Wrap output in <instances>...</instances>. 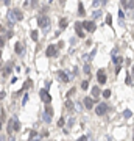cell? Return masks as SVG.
<instances>
[{"mask_svg": "<svg viewBox=\"0 0 134 141\" xmlns=\"http://www.w3.org/2000/svg\"><path fill=\"white\" fill-rule=\"evenodd\" d=\"M42 119H44L45 122H51V118L48 115H45V113H42Z\"/></svg>", "mask_w": 134, "mask_h": 141, "instance_id": "obj_31", "label": "cell"}, {"mask_svg": "<svg viewBox=\"0 0 134 141\" xmlns=\"http://www.w3.org/2000/svg\"><path fill=\"white\" fill-rule=\"evenodd\" d=\"M123 116H125L126 119H128V118H131V116H133V111H131V110H125V113H123Z\"/></svg>", "mask_w": 134, "mask_h": 141, "instance_id": "obj_33", "label": "cell"}, {"mask_svg": "<svg viewBox=\"0 0 134 141\" xmlns=\"http://www.w3.org/2000/svg\"><path fill=\"white\" fill-rule=\"evenodd\" d=\"M20 130V124H19V121L14 118V125H13V132H19Z\"/></svg>", "mask_w": 134, "mask_h": 141, "instance_id": "obj_22", "label": "cell"}, {"mask_svg": "<svg viewBox=\"0 0 134 141\" xmlns=\"http://www.w3.org/2000/svg\"><path fill=\"white\" fill-rule=\"evenodd\" d=\"M106 111H108V105H106V103H101V102H100L98 105H97V110H95V113H97L98 116H103Z\"/></svg>", "mask_w": 134, "mask_h": 141, "instance_id": "obj_6", "label": "cell"}, {"mask_svg": "<svg viewBox=\"0 0 134 141\" xmlns=\"http://www.w3.org/2000/svg\"><path fill=\"white\" fill-rule=\"evenodd\" d=\"M13 125H14V118H11V119L8 121V127H6V132H8V135H13Z\"/></svg>", "mask_w": 134, "mask_h": 141, "instance_id": "obj_12", "label": "cell"}, {"mask_svg": "<svg viewBox=\"0 0 134 141\" xmlns=\"http://www.w3.org/2000/svg\"><path fill=\"white\" fill-rule=\"evenodd\" d=\"M2 125H3V122H2V119H0V130H2Z\"/></svg>", "mask_w": 134, "mask_h": 141, "instance_id": "obj_48", "label": "cell"}, {"mask_svg": "<svg viewBox=\"0 0 134 141\" xmlns=\"http://www.w3.org/2000/svg\"><path fill=\"white\" fill-rule=\"evenodd\" d=\"M92 96H94V100L98 102V96H100V88L98 86H94L92 88Z\"/></svg>", "mask_w": 134, "mask_h": 141, "instance_id": "obj_13", "label": "cell"}, {"mask_svg": "<svg viewBox=\"0 0 134 141\" xmlns=\"http://www.w3.org/2000/svg\"><path fill=\"white\" fill-rule=\"evenodd\" d=\"M59 2H61V5H64V3H66L67 0H59Z\"/></svg>", "mask_w": 134, "mask_h": 141, "instance_id": "obj_45", "label": "cell"}, {"mask_svg": "<svg viewBox=\"0 0 134 141\" xmlns=\"http://www.w3.org/2000/svg\"><path fill=\"white\" fill-rule=\"evenodd\" d=\"M78 16H86V11H84V6H83V3H78Z\"/></svg>", "mask_w": 134, "mask_h": 141, "instance_id": "obj_17", "label": "cell"}, {"mask_svg": "<svg viewBox=\"0 0 134 141\" xmlns=\"http://www.w3.org/2000/svg\"><path fill=\"white\" fill-rule=\"evenodd\" d=\"M38 24H39L41 28L47 30L48 27H50V17H48V16H41V17L38 19Z\"/></svg>", "mask_w": 134, "mask_h": 141, "instance_id": "obj_2", "label": "cell"}, {"mask_svg": "<svg viewBox=\"0 0 134 141\" xmlns=\"http://www.w3.org/2000/svg\"><path fill=\"white\" fill-rule=\"evenodd\" d=\"M103 97H106V99L111 97V89H104V91H103Z\"/></svg>", "mask_w": 134, "mask_h": 141, "instance_id": "obj_35", "label": "cell"}, {"mask_svg": "<svg viewBox=\"0 0 134 141\" xmlns=\"http://www.w3.org/2000/svg\"><path fill=\"white\" fill-rule=\"evenodd\" d=\"M14 24H16L14 13H13V9H9V11H8V27H13Z\"/></svg>", "mask_w": 134, "mask_h": 141, "instance_id": "obj_10", "label": "cell"}, {"mask_svg": "<svg viewBox=\"0 0 134 141\" xmlns=\"http://www.w3.org/2000/svg\"><path fill=\"white\" fill-rule=\"evenodd\" d=\"M0 58H2V49H0Z\"/></svg>", "mask_w": 134, "mask_h": 141, "instance_id": "obj_49", "label": "cell"}, {"mask_svg": "<svg viewBox=\"0 0 134 141\" xmlns=\"http://www.w3.org/2000/svg\"><path fill=\"white\" fill-rule=\"evenodd\" d=\"M39 97H41L42 100H44L45 103H47V105H50V102H51V99H53V97L50 96V93H48V89H41V91H39Z\"/></svg>", "mask_w": 134, "mask_h": 141, "instance_id": "obj_1", "label": "cell"}, {"mask_svg": "<svg viewBox=\"0 0 134 141\" xmlns=\"http://www.w3.org/2000/svg\"><path fill=\"white\" fill-rule=\"evenodd\" d=\"M66 108L69 110V111H73V108H75V105H73V102H72L70 99H67L66 100Z\"/></svg>", "mask_w": 134, "mask_h": 141, "instance_id": "obj_16", "label": "cell"}, {"mask_svg": "<svg viewBox=\"0 0 134 141\" xmlns=\"http://www.w3.org/2000/svg\"><path fill=\"white\" fill-rule=\"evenodd\" d=\"M125 83L128 86H131L133 85V78H131V74H128V75H126V78H125Z\"/></svg>", "mask_w": 134, "mask_h": 141, "instance_id": "obj_27", "label": "cell"}, {"mask_svg": "<svg viewBox=\"0 0 134 141\" xmlns=\"http://www.w3.org/2000/svg\"><path fill=\"white\" fill-rule=\"evenodd\" d=\"M89 88V82H87V80H84L83 83H81V89H87Z\"/></svg>", "mask_w": 134, "mask_h": 141, "instance_id": "obj_34", "label": "cell"}, {"mask_svg": "<svg viewBox=\"0 0 134 141\" xmlns=\"http://www.w3.org/2000/svg\"><path fill=\"white\" fill-rule=\"evenodd\" d=\"M3 2V5H6V6H9V3H11V0H2Z\"/></svg>", "mask_w": 134, "mask_h": 141, "instance_id": "obj_41", "label": "cell"}, {"mask_svg": "<svg viewBox=\"0 0 134 141\" xmlns=\"http://www.w3.org/2000/svg\"><path fill=\"white\" fill-rule=\"evenodd\" d=\"M81 25H83V28L86 30V31H89V33L95 31V28H97V25H95V22H94V21H86V22H81Z\"/></svg>", "mask_w": 134, "mask_h": 141, "instance_id": "obj_3", "label": "cell"}, {"mask_svg": "<svg viewBox=\"0 0 134 141\" xmlns=\"http://www.w3.org/2000/svg\"><path fill=\"white\" fill-rule=\"evenodd\" d=\"M30 36H31L33 41H38V39H39V31H38V30H33V31L30 33Z\"/></svg>", "mask_w": 134, "mask_h": 141, "instance_id": "obj_21", "label": "cell"}, {"mask_svg": "<svg viewBox=\"0 0 134 141\" xmlns=\"http://www.w3.org/2000/svg\"><path fill=\"white\" fill-rule=\"evenodd\" d=\"M119 24L120 25H125V13L119 11Z\"/></svg>", "mask_w": 134, "mask_h": 141, "instance_id": "obj_19", "label": "cell"}, {"mask_svg": "<svg viewBox=\"0 0 134 141\" xmlns=\"http://www.w3.org/2000/svg\"><path fill=\"white\" fill-rule=\"evenodd\" d=\"M78 141H87V136H81V138L78 140Z\"/></svg>", "mask_w": 134, "mask_h": 141, "instance_id": "obj_43", "label": "cell"}, {"mask_svg": "<svg viewBox=\"0 0 134 141\" xmlns=\"http://www.w3.org/2000/svg\"><path fill=\"white\" fill-rule=\"evenodd\" d=\"M31 86H33V80L28 78L27 82H25V85H24V89H28V88H31Z\"/></svg>", "mask_w": 134, "mask_h": 141, "instance_id": "obj_26", "label": "cell"}, {"mask_svg": "<svg viewBox=\"0 0 134 141\" xmlns=\"http://www.w3.org/2000/svg\"><path fill=\"white\" fill-rule=\"evenodd\" d=\"M6 38H8V39H9V38H13V31H8V35H6Z\"/></svg>", "mask_w": 134, "mask_h": 141, "instance_id": "obj_42", "label": "cell"}, {"mask_svg": "<svg viewBox=\"0 0 134 141\" xmlns=\"http://www.w3.org/2000/svg\"><path fill=\"white\" fill-rule=\"evenodd\" d=\"M97 78H98V83L100 85H104L108 80L106 74H104V69H98V72H97Z\"/></svg>", "mask_w": 134, "mask_h": 141, "instance_id": "obj_5", "label": "cell"}, {"mask_svg": "<svg viewBox=\"0 0 134 141\" xmlns=\"http://www.w3.org/2000/svg\"><path fill=\"white\" fill-rule=\"evenodd\" d=\"M122 63H123V58H122V56H114V64H115V66H120Z\"/></svg>", "mask_w": 134, "mask_h": 141, "instance_id": "obj_23", "label": "cell"}, {"mask_svg": "<svg viewBox=\"0 0 134 141\" xmlns=\"http://www.w3.org/2000/svg\"><path fill=\"white\" fill-rule=\"evenodd\" d=\"M14 50H16V53H17V55H24V53H25L24 46H22V42H19V41L14 44Z\"/></svg>", "mask_w": 134, "mask_h": 141, "instance_id": "obj_9", "label": "cell"}, {"mask_svg": "<svg viewBox=\"0 0 134 141\" xmlns=\"http://www.w3.org/2000/svg\"><path fill=\"white\" fill-rule=\"evenodd\" d=\"M36 136H38V132H36V130H30V135H28V140L30 141H33Z\"/></svg>", "mask_w": 134, "mask_h": 141, "instance_id": "obj_25", "label": "cell"}, {"mask_svg": "<svg viewBox=\"0 0 134 141\" xmlns=\"http://www.w3.org/2000/svg\"><path fill=\"white\" fill-rule=\"evenodd\" d=\"M3 46H5V39H3L2 36H0V47H2V49H3Z\"/></svg>", "mask_w": 134, "mask_h": 141, "instance_id": "obj_39", "label": "cell"}, {"mask_svg": "<svg viewBox=\"0 0 134 141\" xmlns=\"http://www.w3.org/2000/svg\"><path fill=\"white\" fill-rule=\"evenodd\" d=\"M64 122H66L64 118H59V121H58V127H64Z\"/></svg>", "mask_w": 134, "mask_h": 141, "instance_id": "obj_36", "label": "cell"}, {"mask_svg": "<svg viewBox=\"0 0 134 141\" xmlns=\"http://www.w3.org/2000/svg\"><path fill=\"white\" fill-rule=\"evenodd\" d=\"M5 96H6V93H5V91H0V100L5 99Z\"/></svg>", "mask_w": 134, "mask_h": 141, "instance_id": "obj_40", "label": "cell"}, {"mask_svg": "<svg viewBox=\"0 0 134 141\" xmlns=\"http://www.w3.org/2000/svg\"><path fill=\"white\" fill-rule=\"evenodd\" d=\"M13 13H14L16 21H22V19H24V13H22L20 9H13Z\"/></svg>", "mask_w": 134, "mask_h": 141, "instance_id": "obj_14", "label": "cell"}, {"mask_svg": "<svg viewBox=\"0 0 134 141\" xmlns=\"http://www.w3.org/2000/svg\"><path fill=\"white\" fill-rule=\"evenodd\" d=\"M101 16V9H95V11L92 13V19H97V17H100Z\"/></svg>", "mask_w": 134, "mask_h": 141, "instance_id": "obj_28", "label": "cell"}, {"mask_svg": "<svg viewBox=\"0 0 134 141\" xmlns=\"http://www.w3.org/2000/svg\"><path fill=\"white\" fill-rule=\"evenodd\" d=\"M106 24L108 25H112V16L111 14H106Z\"/></svg>", "mask_w": 134, "mask_h": 141, "instance_id": "obj_32", "label": "cell"}, {"mask_svg": "<svg viewBox=\"0 0 134 141\" xmlns=\"http://www.w3.org/2000/svg\"><path fill=\"white\" fill-rule=\"evenodd\" d=\"M75 91H77V89H75V88H72L70 91H69V93L66 94V99H70V97H72V96H73V94H75Z\"/></svg>", "mask_w": 134, "mask_h": 141, "instance_id": "obj_29", "label": "cell"}, {"mask_svg": "<svg viewBox=\"0 0 134 141\" xmlns=\"http://www.w3.org/2000/svg\"><path fill=\"white\" fill-rule=\"evenodd\" d=\"M3 30H5V28H3V25H0V33H2Z\"/></svg>", "mask_w": 134, "mask_h": 141, "instance_id": "obj_46", "label": "cell"}, {"mask_svg": "<svg viewBox=\"0 0 134 141\" xmlns=\"http://www.w3.org/2000/svg\"><path fill=\"white\" fill-rule=\"evenodd\" d=\"M106 3V0H92V8H97L98 9L100 5H104Z\"/></svg>", "mask_w": 134, "mask_h": 141, "instance_id": "obj_15", "label": "cell"}, {"mask_svg": "<svg viewBox=\"0 0 134 141\" xmlns=\"http://www.w3.org/2000/svg\"><path fill=\"white\" fill-rule=\"evenodd\" d=\"M45 55H47L48 58H51V56H58V47L53 46V44H50L47 47V50H45Z\"/></svg>", "mask_w": 134, "mask_h": 141, "instance_id": "obj_4", "label": "cell"}, {"mask_svg": "<svg viewBox=\"0 0 134 141\" xmlns=\"http://www.w3.org/2000/svg\"><path fill=\"white\" fill-rule=\"evenodd\" d=\"M44 113L51 118V116H53V107H51V105H47V107H45V111H44Z\"/></svg>", "mask_w": 134, "mask_h": 141, "instance_id": "obj_20", "label": "cell"}, {"mask_svg": "<svg viewBox=\"0 0 134 141\" xmlns=\"http://www.w3.org/2000/svg\"><path fill=\"white\" fill-rule=\"evenodd\" d=\"M9 141H16V138H14V136H11V138H9Z\"/></svg>", "mask_w": 134, "mask_h": 141, "instance_id": "obj_47", "label": "cell"}, {"mask_svg": "<svg viewBox=\"0 0 134 141\" xmlns=\"http://www.w3.org/2000/svg\"><path fill=\"white\" fill-rule=\"evenodd\" d=\"M83 70H84V74H90V64H89V63H87V64H84Z\"/></svg>", "mask_w": 134, "mask_h": 141, "instance_id": "obj_30", "label": "cell"}, {"mask_svg": "<svg viewBox=\"0 0 134 141\" xmlns=\"http://www.w3.org/2000/svg\"><path fill=\"white\" fill-rule=\"evenodd\" d=\"M56 77L63 83H67L69 82V75H67V72H64V70H58V72H56Z\"/></svg>", "mask_w": 134, "mask_h": 141, "instance_id": "obj_7", "label": "cell"}, {"mask_svg": "<svg viewBox=\"0 0 134 141\" xmlns=\"http://www.w3.org/2000/svg\"><path fill=\"white\" fill-rule=\"evenodd\" d=\"M2 72H3V74H2V75H3V78H5V77H8L9 74L13 72V64H11V63H8V64H6L5 68H3Z\"/></svg>", "mask_w": 134, "mask_h": 141, "instance_id": "obj_8", "label": "cell"}, {"mask_svg": "<svg viewBox=\"0 0 134 141\" xmlns=\"http://www.w3.org/2000/svg\"><path fill=\"white\" fill-rule=\"evenodd\" d=\"M28 99H30V97H28V94H25V96H24V99H22V105H25V103L28 102Z\"/></svg>", "mask_w": 134, "mask_h": 141, "instance_id": "obj_37", "label": "cell"}, {"mask_svg": "<svg viewBox=\"0 0 134 141\" xmlns=\"http://www.w3.org/2000/svg\"><path fill=\"white\" fill-rule=\"evenodd\" d=\"M0 141H5V138H3V135L0 133Z\"/></svg>", "mask_w": 134, "mask_h": 141, "instance_id": "obj_44", "label": "cell"}, {"mask_svg": "<svg viewBox=\"0 0 134 141\" xmlns=\"http://www.w3.org/2000/svg\"><path fill=\"white\" fill-rule=\"evenodd\" d=\"M75 31H77V35L83 31V25H81V22H77V24H75Z\"/></svg>", "mask_w": 134, "mask_h": 141, "instance_id": "obj_24", "label": "cell"}, {"mask_svg": "<svg viewBox=\"0 0 134 141\" xmlns=\"http://www.w3.org/2000/svg\"><path fill=\"white\" fill-rule=\"evenodd\" d=\"M67 25H69L67 19H66V17H63V19L59 21V28H61V30H64V28H67Z\"/></svg>", "mask_w": 134, "mask_h": 141, "instance_id": "obj_18", "label": "cell"}, {"mask_svg": "<svg viewBox=\"0 0 134 141\" xmlns=\"http://www.w3.org/2000/svg\"><path fill=\"white\" fill-rule=\"evenodd\" d=\"M73 124H75V119H73V118H70V119H69V124H67V125H69V127H72Z\"/></svg>", "mask_w": 134, "mask_h": 141, "instance_id": "obj_38", "label": "cell"}, {"mask_svg": "<svg viewBox=\"0 0 134 141\" xmlns=\"http://www.w3.org/2000/svg\"><path fill=\"white\" fill-rule=\"evenodd\" d=\"M94 102H95V100H94V99H90V97H84V107H86L87 110H92Z\"/></svg>", "mask_w": 134, "mask_h": 141, "instance_id": "obj_11", "label": "cell"}]
</instances>
